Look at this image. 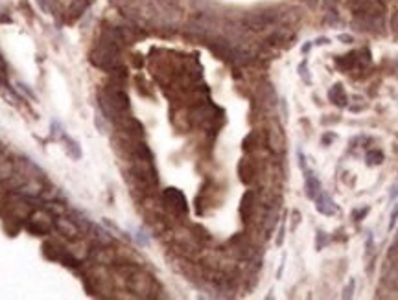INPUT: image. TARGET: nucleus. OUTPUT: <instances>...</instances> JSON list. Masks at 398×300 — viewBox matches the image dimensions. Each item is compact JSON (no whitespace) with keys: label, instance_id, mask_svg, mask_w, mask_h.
Segmentation results:
<instances>
[{"label":"nucleus","instance_id":"f257e3e1","mask_svg":"<svg viewBox=\"0 0 398 300\" xmlns=\"http://www.w3.org/2000/svg\"><path fill=\"white\" fill-rule=\"evenodd\" d=\"M54 225V219L48 212H34V214L28 217V223H26V228L34 236H45L48 230Z\"/></svg>","mask_w":398,"mask_h":300},{"label":"nucleus","instance_id":"20e7f679","mask_svg":"<svg viewBox=\"0 0 398 300\" xmlns=\"http://www.w3.org/2000/svg\"><path fill=\"white\" fill-rule=\"evenodd\" d=\"M13 175V166L10 160H0V181H8Z\"/></svg>","mask_w":398,"mask_h":300},{"label":"nucleus","instance_id":"39448f33","mask_svg":"<svg viewBox=\"0 0 398 300\" xmlns=\"http://www.w3.org/2000/svg\"><path fill=\"white\" fill-rule=\"evenodd\" d=\"M6 74H8V65L4 61V57L0 56V81L6 80Z\"/></svg>","mask_w":398,"mask_h":300},{"label":"nucleus","instance_id":"f03ea898","mask_svg":"<svg viewBox=\"0 0 398 300\" xmlns=\"http://www.w3.org/2000/svg\"><path fill=\"white\" fill-rule=\"evenodd\" d=\"M54 227L57 228V232L63 234V236H67L70 239H78L80 238V227L76 225L72 219H67V217H63V215H57L56 219H54Z\"/></svg>","mask_w":398,"mask_h":300},{"label":"nucleus","instance_id":"7ed1b4c3","mask_svg":"<svg viewBox=\"0 0 398 300\" xmlns=\"http://www.w3.org/2000/svg\"><path fill=\"white\" fill-rule=\"evenodd\" d=\"M166 201H168V204H171L175 210H186V206H184V197H182L181 193L177 192V190H168L166 192Z\"/></svg>","mask_w":398,"mask_h":300}]
</instances>
